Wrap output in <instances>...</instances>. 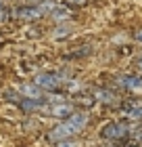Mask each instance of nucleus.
Returning a JSON list of instances; mask_svg holds the SVG:
<instances>
[{
    "instance_id": "1",
    "label": "nucleus",
    "mask_w": 142,
    "mask_h": 147,
    "mask_svg": "<svg viewBox=\"0 0 142 147\" xmlns=\"http://www.w3.org/2000/svg\"><path fill=\"white\" fill-rule=\"evenodd\" d=\"M88 124V116L82 111H73L71 116L65 118V122H61L59 126H55L48 132V141L50 143H61L67 141V139H73L75 135H79Z\"/></svg>"
},
{
    "instance_id": "2",
    "label": "nucleus",
    "mask_w": 142,
    "mask_h": 147,
    "mask_svg": "<svg viewBox=\"0 0 142 147\" xmlns=\"http://www.w3.org/2000/svg\"><path fill=\"white\" fill-rule=\"evenodd\" d=\"M132 130L134 126H130L127 122H109L107 126L100 128V137L107 139V141H119V139H125Z\"/></svg>"
},
{
    "instance_id": "3",
    "label": "nucleus",
    "mask_w": 142,
    "mask_h": 147,
    "mask_svg": "<svg viewBox=\"0 0 142 147\" xmlns=\"http://www.w3.org/2000/svg\"><path fill=\"white\" fill-rule=\"evenodd\" d=\"M65 76L63 74H59V71H44V74H38L36 76V82L33 84H38L42 90H57L61 88V84H65Z\"/></svg>"
},
{
    "instance_id": "4",
    "label": "nucleus",
    "mask_w": 142,
    "mask_h": 147,
    "mask_svg": "<svg viewBox=\"0 0 142 147\" xmlns=\"http://www.w3.org/2000/svg\"><path fill=\"white\" fill-rule=\"evenodd\" d=\"M17 19H23V21H33V19H40L42 17V11H40L38 4H23L19 6V9H15V13H13Z\"/></svg>"
},
{
    "instance_id": "5",
    "label": "nucleus",
    "mask_w": 142,
    "mask_h": 147,
    "mask_svg": "<svg viewBox=\"0 0 142 147\" xmlns=\"http://www.w3.org/2000/svg\"><path fill=\"white\" fill-rule=\"evenodd\" d=\"M117 84L125 90H142V76H136V74H121V76H117Z\"/></svg>"
},
{
    "instance_id": "6",
    "label": "nucleus",
    "mask_w": 142,
    "mask_h": 147,
    "mask_svg": "<svg viewBox=\"0 0 142 147\" xmlns=\"http://www.w3.org/2000/svg\"><path fill=\"white\" fill-rule=\"evenodd\" d=\"M50 116H55V118H67V116H71L73 111V103H67V101H59V103H50Z\"/></svg>"
},
{
    "instance_id": "7",
    "label": "nucleus",
    "mask_w": 142,
    "mask_h": 147,
    "mask_svg": "<svg viewBox=\"0 0 142 147\" xmlns=\"http://www.w3.org/2000/svg\"><path fill=\"white\" fill-rule=\"evenodd\" d=\"M19 90H21V95L25 99H36V101H42L44 99V90L40 88L38 84H21Z\"/></svg>"
},
{
    "instance_id": "8",
    "label": "nucleus",
    "mask_w": 142,
    "mask_h": 147,
    "mask_svg": "<svg viewBox=\"0 0 142 147\" xmlns=\"http://www.w3.org/2000/svg\"><path fill=\"white\" fill-rule=\"evenodd\" d=\"M123 113L134 122H142V103L140 101H127V105L123 107Z\"/></svg>"
},
{
    "instance_id": "9",
    "label": "nucleus",
    "mask_w": 142,
    "mask_h": 147,
    "mask_svg": "<svg viewBox=\"0 0 142 147\" xmlns=\"http://www.w3.org/2000/svg\"><path fill=\"white\" fill-rule=\"evenodd\" d=\"M94 99L98 103H105V105H111V103H117V95L109 88H96L94 90Z\"/></svg>"
},
{
    "instance_id": "10",
    "label": "nucleus",
    "mask_w": 142,
    "mask_h": 147,
    "mask_svg": "<svg viewBox=\"0 0 142 147\" xmlns=\"http://www.w3.org/2000/svg\"><path fill=\"white\" fill-rule=\"evenodd\" d=\"M50 15L55 17L57 21H65V19H69V9L57 2V6H55V9H52V13H50Z\"/></svg>"
},
{
    "instance_id": "11",
    "label": "nucleus",
    "mask_w": 142,
    "mask_h": 147,
    "mask_svg": "<svg viewBox=\"0 0 142 147\" xmlns=\"http://www.w3.org/2000/svg\"><path fill=\"white\" fill-rule=\"evenodd\" d=\"M23 105V109H27V111H36V109H42V103L36 101V99H23L21 101Z\"/></svg>"
},
{
    "instance_id": "12",
    "label": "nucleus",
    "mask_w": 142,
    "mask_h": 147,
    "mask_svg": "<svg viewBox=\"0 0 142 147\" xmlns=\"http://www.w3.org/2000/svg\"><path fill=\"white\" fill-rule=\"evenodd\" d=\"M57 147H77V143H75V141H71V139H67V141L57 143Z\"/></svg>"
},
{
    "instance_id": "13",
    "label": "nucleus",
    "mask_w": 142,
    "mask_h": 147,
    "mask_svg": "<svg viewBox=\"0 0 142 147\" xmlns=\"http://www.w3.org/2000/svg\"><path fill=\"white\" fill-rule=\"evenodd\" d=\"M134 38H136V40H138V42L142 44V30H138V32H136V36H134Z\"/></svg>"
},
{
    "instance_id": "14",
    "label": "nucleus",
    "mask_w": 142,
    "mask_h": 147,
    "mask_svg": "<svg viewBox=\"0 0 142 147\" xmlns=\"http://www.w3.org/2000/svg\"><path fill=\"white\" fill-rule=\"evenodd\" d=\"M67 2H71V4H84L86 0H67Z\"/></svg>"
},
{
    "instance_id": "15",
    "label": "nucleus",
    "mask_w": 142,
    "mask_h": 147,
    "mask_svg": "<svg viewBox=\"0 0 142 147\" xmlns=\"http://www.w3.org/2000/svg\"><path fill=\"white\" fill-rule=\"evenodd\" d=\"M136 63H138V67H140V69H142V55H140V57H138V61H136Z\"/></svg>"
},
{
    "instance_id": "16",
    "label": "nucleus",
    "mask_w": 142,
    "mask_h": 147,
    "mask_svg": "<svg viewBox=\"0 0 142 147\" xmlns=\"http://www.w3.org/2000/svg\"><path fill=\"white\" fill-rule=\"evenodd\" d=\"M27 2H29V4H36V2H40V0H27Z\"/></svg>"
},
{
    "instance_id": "17",
    "label": "nucleus",
    "mask_w": 142,
    "mask_h": 147,
    "mask_svg": "<svg viewBox=\"0 0 142 147\" xmlns=\"http://www.w3.org/2000/svg\"><path fill=\"white\" fill-rule=\"evenodd\" d=\"M0 11H2V2H0Z\"/></svg>"
}]
</instances>
